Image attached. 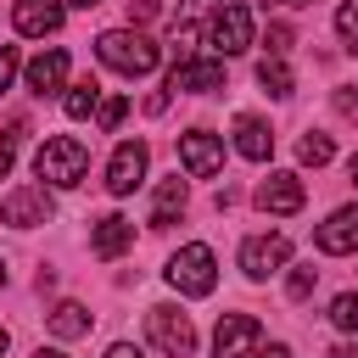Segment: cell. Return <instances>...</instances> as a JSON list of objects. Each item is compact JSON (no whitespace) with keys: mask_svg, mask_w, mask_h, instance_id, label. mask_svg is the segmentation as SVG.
<instances>
[{"mask_svg":"<svg viewBox=\"0 0 358 358\" xmlns=\"http://www.w3.org/2000/svg\"><path fill=\"white\" fill-rule=\"evenodd\" d=\"M84 168H90V151H84V140H73V134H50L39 151H34V173L45 179V185H78L84 179Z\"/></svg>","mask_w":358,"mask_h":358,"instance_id":"obj_1","label":"cell"},{"mask_svg":"<svg viewBox=\"0 0 358 358\" xmlns=\"http://www.w3.org/2000/svg\"><path fill=\"white\" fill-rule=\"evenodd\" d=\"M95 56H101L106 67L129 73V78H145V73L157 67V45H151L145 34H129V28H112V34H101V39H95Z\"/></svg>","mask_w":358,"mask_h":358,"instance_id":"obj_2","label":"cell"},{"mask_svg":"<svg viewBox=\"0 0 358 358\" xmlns=\"http://www.w3.org/2000/svg\"><path fill=\"white\" fill-rule=\"evenodd\" d=\"M168 285H173V291H185V296H207V291L218 285V263H213V246H201V241L179 246V252L168 257Z\"/></svg>","mask_w":358,"mask_h":358,"instance_id":"obj_3","label":"cell"},{"mask_svg":"<svg viewBox=\"0 0 358 358\" xmlns=\"http://www.w3.org/2000/svg\"><path fill=\"white\" fill-rule=\"evenodd\" d=\"M145 330H151V341L168 352V358H190V347H196V330H190V319L179 313V308H151L145 313Z\"/></svg>","mask_w":358,"mask_h":358,"instance_id":"obj_4","label":"cell"},{"mask_svg":"<svg viewBox=\"0 0 358 358\" xmlns=\"http://www.w3.org/2000/svg\"><path fill=\"white\" fill-rule=\"evenodd\" d=\"M207 45H213L218 56H241V50L252 45V11H246V6H218L213 28H207Z\"/></svg>","mask_w":358,"mask_h":358,"instance_id":"obj_5","label":"cell"},{"mask_svg":"<svg viewBox=\"0 0 358 358\" xmlns=\"http://www.w3.org/2000/svg\"><path fill=\"white\" fill-rule=\"evenodd\" d=\"M179 162H185L190 179H213V173L224 168V145H218V134H207V129L179 134Z\"/></svg>","mask_w":358,"mask_h":358,"instance_id":"obj_6","label":"cell"},{"mask_svg":"<svg viewBox=\"0 0 358 358\" xmlns=\"http://www.w3.org/2000/svg\"><path fill=\"white\" fill-rule=\"evenodd\" d=\"M0 218H6L11 229H34V224H45V218H50V196H45V185H17V190L0 201Z\"/></svg>","mask_w":358,"mask_h":358,"instance_id":"obj_7","label":"cell"},{"mask_svg":"<svg viewBox=\"0 0 358 358\" xmlns=\"http://www.w3.org/2000/svg\"><path fill=\"white\" fill-rule=\"evenodd\" d=\"M285 257H291V241H285V235H252V241L241 246L246 280H268L274 268H285Z\"/></svg>","mask_w":358,"mask_h":358,"instance_id":"obj_8","label":"cell"},{"mask_svg":"<svg viewBox=\"0 0 358 358\" xmlns=\"http://www.w3.org/2000/svg\"><path fill=\"white\" fill-rule=\"evenodd\" d=\"M257 319L252 313H224L218 319V336H213V358H246L257 347Z\"/></svg>","mask_w":358,"mask_h":358,"instance_id":"obj_9","label":"cell"},{"mask_svg":"<svg viewBox=\"0 0 358 358\" xmlns=\"http://www.w3.org/2000/svg\"><path fill=\"white\" fill-rule=\"evenodd\" d=\"M140 179H145V145H140V140H123V145L112 151V162H106V190H112V196H129Z\"/></svg>","mask_w":358,"mask_h":358,"instance_id":"obj_10","label":"cell"},{"mask_svg":"<svg viewBox=\"0 0 358 358\" xmlns=\"http://www.w3.org/2000/svg\"><path fill=\"white\" fill-rule=\"evenodd\" d=\"M168 90L179 95H207V90H224V62H201V56H185L168 78Z\"/></svg>","mask_w":358,"mask_h":358,"instance_id":"obj_11","label":"cell"},{"mask_svg":"<svg viewBox=\"0 0 358 358\" xmlns=\"http://www.w3.org/2000/svg\"><path fill=\"white\" fill-rule=\"evenodd\" d=\"M302 201H308V190H302L296 173H268L257 185V207L263 213H302Z\"/></svg>","mask_w":358,"mask_h":358,"instance_id":"obj_12","label":"cell"},{"mask_svg":"<svg viewBox=\"0 0 358 358\" xmlns=\"http://www.w3.org/2000/svg\"><path fill=\"white\" fill-rule=\"evenodd\" d=\"M11 22H17V34L45 39V34L62 28V0H17V6H11Z\"/></svg>","mask_w":358,"mask_h":358,"instance_id":"obj_13","label":"cell"},{"mask_svg":"<svg viewBox=\"0 0 358 358\" xmlns=\"http://www.w3.org/2000/svg\"><path fill=\"white\" fill-rule=\"evenodd\" d=\"M313 241H319V252H336V257H341V252H358V201L341 207V213H330Z\"/></svg>","mask_w":358,"mask_h":358,"instance_id":"obj_14","label":"cell"},{"mask_svg":"<svg viewBox=\"0 0 358 358\" xmlns=\"http://www.w3.org/2000/svg\"><path fill=\"white\" fill-rule=\"evenodd\" d=\"M67 67H73L67 50H45V56H34V62H28V90H34V95H56V90L67 84Z\"/></svg>","mask_w":358,"mask_h":358,"instance_id":"obj_15","label":"cell"},{"mask_svg":"<svg viewBox=\"0 0 358 358\" xmlns=\"http://www.w3.org/2000/svg\"><path fill=\"white\" fill-rule=\"evenodd\" d=\"M235 151H241L246 162H268V151H274L268 123H263V117H252V112H241V117H235Z\"/></svg>","mask_w":358,"mask_h":358,"instance_id":"obj_16","label":"cell"},{"mask_svg":"<svg viewBox=\"0 0 358 358\" xmlns=\"http://www.w3.org/2000/svg\"><path fill=\"white\" fill-rule=\"evenodd\" d=\"M129 241H134V224H129V218H117V213L95 218V235H90L95 257H117V252H129Z\"/></svg>","mask_w":358,"mask_h":358,"instance_id":"obj_17","label":"cell"},{"mask_svg":"<svg viewBox=\"0 0 358 358\" xmlns=\"http://www.w3.org/2000/svg\"><path fill=\"white\" fill-rule=\"evenodd\" d=\"M173 213H185V179H179V173L157 185V201H151V224L162 229V224H173Z\"/></svg>","mask_w":358,"mask_h":358,"instance_id":"obj_18","label":"cell"},{"mask_svg":"<svg viewBox=\"0 0 358 358\" xmlns=\"http://www.w3.org/2000/svg\"><path fill=\"white\" fill-rule=\"evenodd\" d=\"M50 330H56L62 341H73V336H90V313H84L78 302H56V308H50Z\"/></svg>","mask_w":358,"mask_h":358,"instance_id":"obj_19","label":"cell"},{"mask_svg":"<svg viewBox=\"0 0 358 358\" xmlns=\"http://www.w3.org/2000/svg\"><path fill=\"white\" fill-rule=\"evenodd\" d=\"M95 106H101V84H95V78H84V84H73V90L62 95V112H67V117H90Z\"/></svg>","mask_w":358,"mask_h":358,"instance_id":"obj_20","label":"cell"},{"mask_svg":"<svg viewBox=\"0 0 358 358\" xmlns=\"http://www.w3.org/2000/svg\"><path fill=\"white\" fill-rule=\"evenodd\" d=\"M257 84H263L268 95H291V67H285L280 56H263V62H257Z\"/></svg>","mask_w":358,"mask_h":358,"instance_id":"obj_21","label":"cell"},{"mask_svg":"<svg viewBox=\"0 0 358 358\" xmlns=\"http://www.w3.org/2000/svg\"><path fill=\"white\" fill-rule=\"evenodd\" d=\"M296 157L319 168V162H330V157H336V145H330V134H319V129H313V134H302V145H296Z\"/></svg>","mask_w":358,"mask_h":358,"instance_id":"obj_22","label":"cell"},{"mask_svg":"<svg viewBox=\"0 0 358 358\" xmlns=\"http://www.w3.org/2000/svg\"><path fill=\"white\" fill-rule=\"evenodd\" d=\"M330 324L358 336V291H347V296H336V302H330Z\"/></svg>","mask_w":358,"mask_h":358,"instance_id":"obj_23","label":"cell"},{"mask_svg":"<svg viewBox=\"0 0 358 358\" xmlns=\"http://www.w3.org/2000/svg\"><path fill=\"white\" fill-rule=\"evenodd\" d=\"M336 34L358 50V0H341V11H336Z\"/></svg>","mask_w":358,"mask_h":358,"instance_id":"obj_24","label":"cell"},{"mask_svg":"<svg viewBox=\"0 0 358 358\" xmlns=\"http://www.w3.org/2000/svg\"><path fill=\"white\" fill-rule=\"evenodd\" d=\"M123 112H129V101H123V95H106V101L95 106V117H101V129H117V123H123Z\"/></svg>","mask_w":358,"mask_h":358,"instance_id":"obj_25","label":"cell"},{"mask_svg":"<svg viewBox=\"0 0 358 358\" xmlns=\"http://www.w3.org/2000/svg\"><path fill=\"white\" fill-rule=\"evenodd\" d=\"M313 280H319V268H291V285H285V291H291V296L302 302V296L313 291Z\"/></svg>","mask_w":358,"mask_h":358,"instance_id":"obj_26","label":"cell"},{"mask_svg":"<svg viewBox=\"0 0 358 358\" xmlns=\"http://www.w3.org/2000/svg\"><path fill=\"white\" fill-rule=\"evenodd\" d=\"M11 78H17V50H11V45H0V95L11 90Z\"/></svg>","mask_w":358,"mask_h":358,"instance_id":"obj_27","label":"cell"},{"mask_svg":"<svg viewBox=\"0 0 358 358\" xmlns=\"http://www.w3.org/2000/svg\"><path fill=\"white\" fill-rule=\"evenodd\" d=\"M157 11H162V0H129V17H134V22H151Z\"/></svg>","mask_w":358,"mask_h":358,"instance_id":"obj_28","label":"cell"},{"mask_svg":"<svg viewBox=\"0 0 358 358\" xmlns=\"http://www.w3.org/2000/svg\"><path fill=\"white\" fill-rule=\"evenodd\" d=\"M268 50H274V56H280V50H291V28H285V22H274V28H268Z\"/></svg>","mask_w":358,"mask_h":358,"instance_id":"obj_29","label":"cell"},{"mask_svg":"<svg viewBox=\"0 0 358 358\" xmlns=\"http://www.w3.org/2000/svg\"><path fill=\"white\" fill-rule=\"evenodd\" d=\"M11 173V134H0V179Z\"/></svg>","mask_w":358,"mask_h":358,"instance_id":"obj_30","label":"cell"},{"mask_svg":"<svg viewBox=\"0 0 358 358\" xmlns=\"http://www.w3.org/2000/svg\"><path fill=\"white\" fill-rule=\"evenodd\" d=\"M106 358H140V347H129V341H117V347H112Z\"/></svg>","mask_w":358,"mask_h":358,"instance_id":"obj_31","label":"cell"},{"mask_svg":"<svg viewBox=\"0 0 358 358\" xmlns=\"http://www.w3.org/2000/svg\"><path fill=\"white\" fill-rule=\"evenodd\" d=\"M252 358H291V352H285V347L274 341V347H263V352H252Z\"/></svg>","mask_w":358,"mask_h":358,"instance_id":"obj_32","label":"cell"},{"mask_svg":"<svg viewBox=\"0 0 358 358\" xmlns=\"http://www.w3.org/2000/svg\"><path fill=\"white\" fill-rule=\"evenodd\" d=\"M330 358H358V341H347V347H336Z\"/></svg>","mask_w":358,"mask_h":358,"instance_id":"obj_33","label":"cell"},{"mask_svg":"<svg viewBox=\"0 0 358 358\" xmlns=\"http://www.w3.org/2000/svg\"><path fill=\"white\" fill-rule=\"evenodd\" d=\"M34 358H67V352H56V347H39V352H34Z\"/></svg>","mask_w":358,"mask_h":358,"instance_id":"obj_34","label":"cell"},{"mask_svg":"<svg viewBox=\"0 0 358 358\" xmlns=\"http://www.w3.org/2000/svg\"><path fill=\"white\" fill-rule=\"evenodd\" d=\"M347 173H352V185H358V151H352V162H347Z\"/></svg>","mask_w":358,"mask_h":358,"instance_id":"obj_35","label":"cell"},{"mask_svg":"<svg viewBox=\"0 0 358 358\" xmlns=\"http://www.w3.org/2000/svg\"><path fill=\"white\" fill-rule=\"evenodd\" d=\"M67 6H101V0H67Z\"/></svg>","mask_w":358,"mask_h":358,"instance_id":"obj_36","label":"cell"},{"mask_svg":"<svg viewBox=\"0 0 358 358\" xmlns=\"http://www.w3.org/2000/svg\"><path fill=\"white\" fill-rule=\"evenodd\" d=\"M6 341H11V336H6V330H0V352H6Z\"/></svg>","mask_w":358,"mask_h":358,"instance_id":"obj_37","label":"cell"},{"mask_svg":"<svg viewBox=\"0 0 358 358\" xmlns=\"http://www.w3.org/2000/svg\"><path fill=\"white\" fill-rule=\"evenodd\" d=\"M280 6H308V0H280Z\"/></svg>","mask_w":358,"mask_h":358,"instance_id":"obj_38","label":"cell"},{"mask_svg":"<svg viewBox=\"0 0 358 358\" xmlns=\"http://www.w3.org/2000/svg\"><path fill=\"white\" fill-rule=\"evenodd\" d=\"M0 285H6V268H0Z\"/></svg>","mask_w":358,"mask_h":358,"instance_id":"obj_39","label":"cell"}]
</instances>
